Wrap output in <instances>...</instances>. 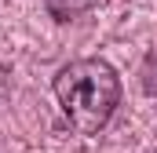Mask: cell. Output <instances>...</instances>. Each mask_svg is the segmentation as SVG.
<instances>
[{"label": "cell", "mask_w": 157, "mask_h": 153, "mask_svg": "<svg viewBox=\"0 0 157 153\" xmlns=\"http://www.w3.org/2000/svg\"><path fill=\"white\" fill-rule=\"evenodd\" d=\"M51 91L62 106V117L80 135H99L121 106V76L106 58H73L66 62Z\"/></svg>", "instance_id": "obj_1"}, {"label": "cell", "mask_w": 157, "mask_h": 153, "mask_svg": "<svg viewBox=\"0 0 157 153\" xmlns=\"http://www.w3.org/2000/svg\"><path fill=\"white\" fill-rule=\"evenodd\" d=\"M139 80H143V91H146L150 99H157V47H150V55L143 58V73H139Z\"/></svg>", "instance_id": "obj_2"}]
</instances>
